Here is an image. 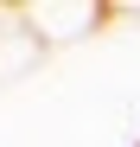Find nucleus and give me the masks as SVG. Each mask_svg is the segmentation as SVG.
<instances>
[{"mask_svg":"<svg viewBox=\"0 0 140 147\" xmlns=\"http://www.w3.org/2000/svg\"><path fill=\"white\" fill-rule=\"evenodd\" d=\"M45 58V45H38V32L19 19V7H0V77H19V70H32Z\"/></svg>","mask_w":140,"mask_h":147,"instance_id":"f03ea898","label":"nucleus"},{"mask_svg":"<svg viewBox=\"0 0 140 147\" xmlns=\"http://www.w3.org/2000/svg\"><path fill=\"white\" fill-rule=\"evenodd\" d=\"M19 19L38 32V45H70V38H89L108 19L102 0H19Z\"/></svg>","mask_w":140,"mask_h":147,"instance_id":"f257e3e1","label":"nucleus"}]
</instances>
